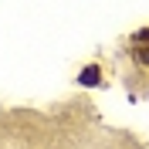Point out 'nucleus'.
<instances>
[{"instance_id": "f03ea898", "label": "nucleus", "mask_w": 149, "mask_h": 149, "mask_svg": "<svg viewBox=\"0 0 149 149\" xmlns=\"http://www.w3.org/2000/svg\"><path fill=\"white\" fill-rule=\"evenodd\" d=\"M81 85H98V68H85V74H81Z\"/></svg>"}, {"instance_id": "f257e3e1", "label": "nucleus", "mask_w": 149, "mask_h": 149, "mask_svg": "<svg viewBox=\"0 0 149 149\" xmlns=\"http://www.w3.org/2000/svg\"><path fill=\"white\" fill-rule=\"evenodd\" d=\"M136 58H139L142 65H149V31L136 34Z\"/></svg>"}]
</instances>
